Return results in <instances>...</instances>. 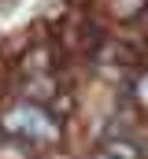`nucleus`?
Here are the masks:
<instances>
[{"instance_id": "nucleus-1", "label": "nucleus", "mask_w": 148, "mask_h": 159, "mask_svg": "<svg viewBox=\"0 0 148 159\" xmlns=\"http://www.w3.org/2000/svg\"><path fill=\"white\" fill-rule=\"evenodd\" d=\"M100 152L111 156V159H145V156H148L141 141H133V137H126V133H118V129H111V137L104 141Z\"/></svg>"}, {"instance_id": "nucleus-2", "label": "nucleus", "mask_w": 148, "mask_h": 159, "mask_svg": "<svg viewBox=\"0 0 148 159\" xmlns=\"http://www.w3.org/2000/svg\"><path fill=\"white\" fill-rule=\"evenodd\" d=\"M96 63H111V67H126V63H137L133 48L126 41H100L96 48Z\"/></svg>"}, {"instance_id": "nucleus-3", "label": "nucleus", "mask_w": 148, "mask_h": 159, "mask_svg": "<svg viewBox=\"0 0 148 159\" xmlns=\"http://www.w3.org/2000/svg\"><path fill=\"white\" fill-rule=\"evenodd\" d=\"M52 96H56V78H52V74H34V78L26 81V100H30V104L41 107V104H48Z\"/></svg>"}, {"instance_id": "nucleus-4", "label": "nucleus", "mask_w": 148, "mask_h": 159, "mask_svg": "<svg viewBox=\"0 0 148 159\" xmlns=\"http://www.w3.org/2000/svg\"><path fill=\"white\" fill-rule=\"evenodd\" d=\"M22 67L30 70V78H34V74H48V70H52V48H48V44H34V52H26Z\"/></svg>"}, {"instance_id": "nucleus-5", "label": "nucleus", "mask_w": 148, "mask_h": 159, "mask_svg": "<svg viewBox=\"0 0 148 159\" xmlns=\"http://www.w3.org/2000/svg\"><path fill=\"white\" fill-rule=\"evenodd\" d=\"M148 7V0H108V11L115 19H137Z\"/></svg>"}, {"instance_id": "nucleus-6", "label": "nucleus", "mask_w": 148, "mask_h": 159, "mask_svg": "<svg viewBox=\"0 0 148 159\" xmlns=\"http://www.w3.org/2000/svg\"><path fill=\"white\" fill-rule=\"evenodd\" d=\"M30 148H34V144H26V141H19V137H7V141L0 144V159H30Z\"/></svg>"}, {"instance_id": "nucleus-7", "label": "nucleus", "mask_w": 148, "mask_h": 159, "mask_svg": "<svg viewBox=\"0 0 148 159\" xmlns=\"http://www.w3.org/2000/svg\"><path fill=\"white\" fill-rule=\"evenodd\" d=\"M137 19H141V22H145V26H148V7H145V11H141V15H137Z\"/></svg>"}, {"instance_id": "nucleus-8", "label": "nucleus", "mask_w": 148, "mask_h": 159, "mask_svg": "<svg viewBox=\"0 0 148 159\" xmlns=\"http://www.w3.org/2000/svg\"><path fill=\"white\" fill-rule=\"evenodd\" d=\"M93 159H111V156H104V152H96V156H93Z\"/></svg>"}]
</instances>
